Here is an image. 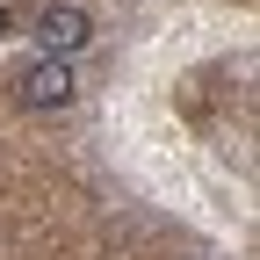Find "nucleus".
Listing matches in <instances>:
<instances>
[{
  "instance_id": "obj_3",
  "label": "nucleus",
  "mask_w": 260,
  "mask_h": 260,
  "mask_svg": "<svg viewBox=\"0 0 260 260\" xmlns=\"http://www.w3.org/2000/svg\"><path fill=\"white\" fill-rule=\"evenodd\" d=\"M8 37H15V8L0 0V44H8Z\"/></svg>"
},
{
  "instance_id": "obj_1",
  "label": "nucleus",
  "mask_w": 260,
  "mask_h": 260,
  "mask_svg": "<svg viewBox=\"0 0 260 260\" xmlns=\"http://www.w3.org/2000/svg\"><path fill=\"white\" fill-rule=\"evenodd\" d=\"M80 102V73H73V58H37V65H22L15 73V109L29 116H58V109H73Z\"/></svg>"
},
{
  "instance_id": "obj_2",
  "label": "nucleus",
  "mask_w": 260,
  "mask_h": 260,
  "mask_svg": "<svg viewBox=\"0 0 260 260\" xmlns=\"http://www.w3.org/2000/svg\"><path fill=\"white\" fill-rule=\"evenodd\" d=\"M37 51H51V58H80L87 44H94V15L87 8H73V0H58V8H44L37 15Z\"/></svg>"
}]
</instances>
